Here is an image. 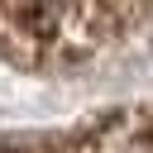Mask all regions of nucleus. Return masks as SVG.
<instances>
[{"label": "nucleus", "mask_w": 153, "mask_h": 153, "mask_svg": "<svg viewBox=\"0 0 153 153\" xmlns=\"http://www.w3.org/2000/svg\"><path fill=\"white\" fill-rule=\"evenodd\" d=\"M53 5H62V0H53Z\"/></svg>", "instance_id": "nucleus-1"}]
</instances>
